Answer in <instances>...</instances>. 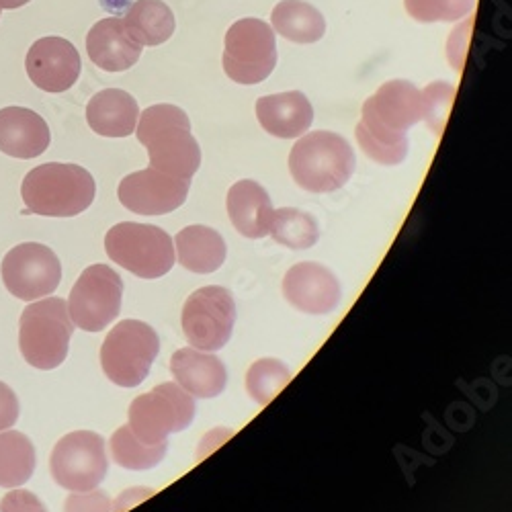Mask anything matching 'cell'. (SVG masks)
Wrapping results in <instances>:
<instances>
[{
    "mask_svg": "<svg viewBox=\"0 0 512 512\" xmlns=\"http://www.w3.org/2000/svg\"><path fill=\"white\" fill-rule=\"evenodd\" d=\"M424 119V99L408 80H390L363 103L357 142L367 158L396 166L408 154V130Z\"/></svg>",
    "mask_w": 512,
    "mask_h": 512,
    "instance_id": "1",
    "label": "cell"
},
{
    "mask_svg": "<svg viewBox=\"0 0 512 512\" xmlns=\"http://www.w3.org/2000/svg\"><path fill=\"white\" fill-rule=\"evenodd\" d=\"M148 150L150 168L191 181L201 164V148L191 134L189 115L177 105H152L140 113L134 132Z\"/></svg>",
    "mask_w": 512,
    "mask_h": 512,
    "instance_id": "2",
    "label": "cell"
},
{
    "mask_svg": "<svg viewBox=\"0 0 512 512\" xmlns=\"http://www.w3.org/2000/svg\"><path fill=\"white\" fill-rule=\"evenodd\" d=\"M95 179L78 164L48 162L29 170L21 185L25 213L46 218H74L95 201Z\"/></svg>",
    "mask_w": 512,
    "mask_h": 512,
    "instance_id": "3",
    "label": "cell"
},
{
    "mask_svg": "<svg viewBox=\"0 0 512 512\" xmlns=\"http://www.w3.org/2000/svg\"><path fill=\"white\" fill-rule=\"evenodd\" d=\"M351 144L334 132H312L295 142L289 154L293 181L310 193L343 189L355 173Z\"/></svg>",
    "mask_w": 512,
    "mask_h": 512,
    "instance_id": "4",
    "label": "cell"
},
{
    "mask_svg": "<svg viewBox=\"0 0 512 512\" xmlns=\"http://www.w3.org/2000/svg\"><path fill=\"white\" fill-rule=\"evenodd\" d=\"M74 322L60 297L29 304L19 320V349L23 359L41 371L60 367L68 357Z\"/></svg>",
    "mask_w": 512,
    "mask_h": 512,
    "instance_id": "5",
    "label": "cell"
},
{
    "mask_svg": "<svg viewBox=\"0 0 512 512\" xmlns=\"http://www.w3.org/2000/svg\"><path fill=\"white\" fill-rule=\"evenodd\" d=\"M109 259L140 279H158L175 267V246L158 226L121 222L105 236Z\"/></svg>",
    "mask_w": 512,
    "mask_h": 512,
    "instance_id": "6",
    "label": "cell"
},
{
    "mask_svg": "<svg viewBox=\"0 0 512 512\" xmlns=\"http://www.w3.org/2000/svg\"><path fill=\"white\" fill-rule=\"evenodd\" d=\"M160 351V338L152 326L140 320L119 322L101 347L105 375L121 388H136L148 377Z\"/></svg>",
    "mask_w": 512,
    "mask_h": 512,
    "instance_id": "7",
    "label": "cell"
},
{
    "mask_svg": "<svg viewBox=\"0 0 512 512\" xmlns=\"http://www.w3.org/2000/svg\"><path fill=\"white\" fill-rule=\"evenodd\" d=\"M130 429L148 445H158L168 435L181 433L195 418V400L179 383H160L152 392L138 396L130 406Z\"/></svg>",
    "mask_w": 512,
    "mask_h": 512,
    "instance_id": "8",
    "label": "cell"
},
{
    "mask_svg": "<svg viewBox=\"0 0 512 512\" xmlns=\"http://www.w3.org/2000/svg\"><path fill=\"white\" fill-rule=\"evenodd\" d=\"M277 66L275 31L261 19L236 21L224 44V72L238 84H259Z\"/></svg>",
    "mask_w": 512,
    "mask_h": 512,
    "instance_id": "9",
    "label": "cell"
},
{
    "mask_svg": "<svg viewBox=\"0 0 512 512\" xmlns=\"http://www.w3.org/2000/svg\"><path fill=\"white\" fill-rule=\"evenodd\" d=\"M181 322L187 340L195 349L205 353L224 349L236 322L232 293L218 285L197 289L185 302Z\"/></svg>",
    "mask_w": 512,
    "mask_h": 512,
    "instance_id": "10",
    "label": "cell"
},
{
    "mask_svg": "<svg viewBox=\"0 0 512 512\" xmlns=\"http://www.w3.org/2000/svg\"><path fill=\"white\" fill-rule=\"evenodd\" d=\"M105 439L93 431H76L62 437L50 457L58 486L70 492L95 490L107 476Z\"/></svg>",
    "mask_w": 512,
    "mask_h": 512,
    "instance_id": "11",
    "label": "cell"
},
{
    "mask_svg": "<svg viewBox=\"0 0 512 512\" xmlns=\"http://www.w3.org/2000/svg\"><path fill=\"white\" fill-rule=\"evenodd\" d=\"M121 300V277L107 265H93L82 271L72 287L68 314L78 328L87 332H101L119 316Z\"/></svg>",
    "mask_w": 512,
    "mask_h": 512,
    "instance_id": "12",
    "label": "cell"
},
{
    "mask_svg": "<svg viewBox=\"0 0 512 512\" xmlns=\"http://www.w3.org/2000/svg\"><path fill=\"white\" fill-rule=\"evenodd\" d=\"M0 273L9 293L23 302H33L58 289L62 265L50 246L25 242L7 252Z\"/></svg>",
    "mask_w": 512,
    "mask_h": 512,
    "instance_id": "13",
    "label": "cell"
},
{
    "mask_svg": "<svg viewBox=\"0 0 512 512\" xmlns=\"http://www.w3.org/2000/svg\"><path fill=\"white\" fill-rule=\"evenodd\" d=\"M189 187L191 181L164 175L156 168H146L127 175L119 183L117 195L125 209L140 216H164L187 201Z\"/></svg>",
    "mask_w": 512,
    "mask_h": 512,
    "instance_id": "14",
    "label": "cell"
},
{
    "mask_svg": "<svg viewBox=\"0 0 512 512\" xmlns=\"http://www.w3.org/2000/svg\"><path fill=\"white\" fill-rule=\"evenodd\" d=\"M25 68L37 89L64 93L80 76V54L64 37H41L29 48Z\"/></svg>",
    "mask_w": 512,
    "mask_h": 512,
    "instance_id": "15",
    "label": "cell"
},
{
    "mask_svg": "<svg viewBox=\"0 0 512 512\" xmlns=\"http://www.w3.org/2000/svg\"><path fill=\"white\" fill-rule=\"evenodd\" d=\"M285 300L306 314H330L340 304V283L318 263H300L283 279Z\"/></svg>",
    "mask_w": 512,
    "mask_h": 512,
    "instance_id": "16",
    "label": "cell"
},
{
    "mask_svg": "<svg viewBox=\"0 0 512 512\" xmlns=\"http://www.w3.org/2000/svg\"><path fill=\"white\" fill-rule=\"evenodd\" d=\"M52 134L46 119L25 107L0 109V152L31 160L50 148Z\"/></svg>",
    "mask_w": 512,
    "mask_h": 512,
    "instance_id": "17",
    "label": "cell"
},
{
    "mask_svg": "<svg viewBox=\"0 0 512 512\" xmlns=\"http://www.w3.org/2000/svg\"><path fill=\"white\" fill-rule=\"evenodd\" d=\"M256 119L275 138H302L314 121V107L302 91L261 97L256 101Z\"/></svg>",
    "mask_w": 512,
    "mask_h": 512,
    "instance_id": "18",
    "label": "cell"
},
{
    "mask_svg": "<svg viewBox=\"0 0 512 512\" xmlns=\"http://www.w3.org/2000/svg\"><path fill=\"white\" fill-rule=\"evenodd\" d=\"M170 373L193 398H218L226 390L228 371L216 357L195 347L181 349L170 359Z\"/></svg>",
    "mask_w": 512,
    "mask_h": 512,
    "instance_id": "19",
    "label": "cell"
},
{
    "mask_svg": "<svg viewBox=\"0 0 512 512\" xmlns=\"http://www.w3.org/2000/svg\"><path fill=\"white\" fill-rule=\"evenodd\" d=\"M87 52L93 64L105 72H123L138 64L142 46L127 33L123 19L107 17L87 35Z\"/></svg>",
    "mask_w": 512,
    "mask_h": 512,
    "instance_id": "20",
    "label": "cell"
},
{
    "mask_svg": "<svg viewBox=\"0 0 512 512\" xmlns=\"http://www.w3.org/2000/svg\"><path fill=\"white\" fill-rule=\"evenodd\" d=\"M273 203L263 185L256 181H238L228 191V216L232 226L246 238L269 236Z\"/></svg>",
    "mask_w": 512,
    "mask_h": 512,
    "instance_id": "21",
    "label": "cell"
},
{
    "mask_svg": "<svg viewBox=\"0 0 512 512\" xmlns=\"http://www.w3.org/2000/svg\"><path fill=\"white\" fill-rule=\"evenodd\" d=\"M140 117L138 101L121 89H105L87 105L91 130L105 138H127L136 132Z\"/></svg>",
    "mask_w": 512,
    "mask_h": 512,
    "instance_id": "22",
    "label": "cell"
},
{
    "mask_svg": "<svg viewBox=\"0 0 512 512\" xmlns=\"http://www.w3.org/2000/svg\"><path fill=\"white\" fill-rule=\"evenodd\" d=\"M179 263L197 275L218 271L226 261L224 238L207 226H189L175 238Z\"/></svg>",
    "mask_w": 512,
    "mask_h": 512,
    "instance_id": "23",
    "label": "cell"
},
{
    "mask_svg": "<svg viewBox=\"0 0 512 512\" xmlns=\"http://www.w3.org/2000/svg\"><path fill=\"white\" fill-rule=\"evenodd\" d=\"M273 31L293 44H316L326 33L322 13L306 0H281L271 15Z\"/></svg>",
    "mask_w": 512,
    "mask_h": 512,
    "instance_id": "24",
    "label": "cell"
},
{
    "mask_svg": "<svg viewBox=\"0 0 512 512\" xmlns=\"http://www.w3.org/2000/svg\"><path fill=\"white\" fill-rule=\"evenodd\" d=\"M123 25L142 48L160 46L175 33V15L162 0H136Z\"/></svg>",
    "mask_w": 512,
    "mask_h": 512,
    "instance_id": "25",
    "label": "cell"
},
{
    "mask_svg": "<svg viewBox=\"0 0 512 512\" xmlns=\"http://www.w3.org/2000/svg\"><path fill=\"white\" fill-rule=\"evenodd\" d=\"M35 469V449L27 435L19 431L0 433V488L27 484Z\"/></svg>",
    "mask_w": 512,
    "mask_h": 512,
    "instance_id": "26",
    "label": "cell"
},
{
    "mask_svg": "<svg viewBox=\"0 0 512 512\" xmlns=\"http://www.w3.org/2000/svg\"><path fill=\"white\" fill-rule=\"evenodd\" d=\"M269 234L277 244L291 250H306L318 242L320 230L310 213L295 207H281L273 211Z\"/></svg>",
    "mask_w": 512,
    "mask_h": 512,
    "instance_id": "27",
    "label": "cell"
},
{
    "mask_svg": "<svg viewBox=\"0 0 512 512\" xmlns=\"http://www.w3.org/2000/svg\"><path fill=\"white\" fill-rule=\"evenodd\" d=\"M168 443L148 445L142 443L130 429V424L121 426L111 437V455L113 461L125 469H134V472H142V469L156 467L164 455H166Z\"/></svg>",
    "mask_w": 512,
    "mask_h": 512,
    "instance_id": "28",
    "label": "cell"
},
{
    "mask_svg": "<svg viewBox=\"0 0 512 512\" xmlns=\"http://www.w3.org/2000/svg\"><path fill=\"white\" fill-rule=\"evenodd\" d=\"M291 381V371L277 359L256 361L246 373V390L256 404H269Z\"/></svg>",
    "mask_w": 512,
    "mask_h": 512,
    "instance_id": "29",
    "label": "cell"
},
{
    "mask_svg": "<svg viewBox=\"0 0 512 512\" xmlns=\"http://www.w3.org/2000/svg\"><path fill=\"white\" fill-rule=\"evenodd\" d=\"M404 7L420 23H453L472 15L476 0H404Z\"/></svg>",
    "mask_w": 512,
    "mask_h": 512,
    "instance_id": "30",
    "label": "cell"
},
{
    "mask_svg": "<svg viewBox=\"0 0 512 512\" xmlns=\"http://www.w3.org/2000/svg\"><path fill=\"white\" fill-rule=\"evenodd\" d=\"M455 87L447 82H435L431 87H426L422 91L424 99V119L429 123L433 132H441L445 119L449 115L453 97H455Z\"/></svg>",
    "mask_w": 512,
    "mask_h": 512,
    "instance_id": "31",
    "label": "cell"
},
{
    "mask_svg": "<svg viewBox=\"0 0 512 512\" xmlns=\"http://www.w3.org/2000/svg\"><path fill=\"white\" fill-rule=\"evenodd\" d=\"M64 512H113V502L103 490L72 492L66 498Z\"/></svg>",
    "mask_w": 512,
    "mask_h": 512,
    "instance_id": "32",
    "label": "cell"
},
{
    "mask_svg": "<svg viewBox=\"0 0 512 512\" xmlns=\"http://www.w3.org/2000/svg\"><path fill=\"white\" fill-rule=\"evenodd\" d=\"M0 512H48V508L33 492L15 490L0 500Z\"/></svg>",
    "mask_w": 512,
    "mask_h": 512,
    "instance_id": "33",
    "label": "cell"
},
{
    "mask_svg": "<svg viewBox=\"0 0 512 512\" xmlns=\"http://www.w3.org/2000/svg\"><path fill=\"white\" fill-rule=\"evenodd\" d=\"M19 418V400L17 394L0 381V431H7Z\"/></svg>",
    "mask_w": 512,
    "mask_h": 512,
    "instance_id": "34",
    "label": "cell"
},
{
    "mask_svg": "<svg viewBox=\"0 0 512 512\" xmlns=\"http://www.w3.org/2000/svg\"><path fill=\"white\" fill-rule=\"evenodd\" d=\"M27 3H31V0H0V9H19V7H25Z\"/></svg>",
    "mask_w": 512,
    "mask_h": 512,
    "instance_id": "35",
    "label": "cell"
}]
</instances>
